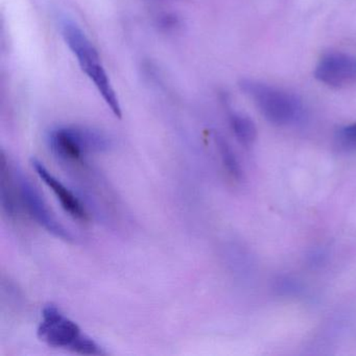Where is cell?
<instances>
[{
  "instance_id": "52a82bcc",
  "label": "cell",
  "mask_w": 356,
  "mask_h": 356,
  "mask_svg": "<svg viewBox=\"0 0 356 356\" xmlns=\"http://www.w3.org/2000/svg\"><path fill=\"white\" fill-rule=\"evenodd\" d=\"M33 168L38 175L39 178L45 183L47 187L55 193L58 201L61 204L62 208L72 218L79 220H88V212L83 205L79 197L65 186L61 181L58 180L49 170L45 168L42 162L33 158L31 160Z\"/></svg>"
},
{
  "instance_id": "6da1fadb",
  "label": "cell",
  "mask_w": 356,
  "mask_h": 356,
  "mask_svg": "<svg viewBox=\"0 0 356 356\" xmlns=\"http://www.w3.org/2000/svg\"><path fill=\"white\" fill-rule=\"evenodd\" d=\"M61 32L66 44L76 58V61L83 72L90 79L114 115L122 118L120 99L112 86L109 76L102 64L99 51L93 43L89 40L85 33L70 20L62 22Z\"/></svg>"
},
{
  "instance_id": "30bf717a",
  "label": "cell",
  "mask_w": 356,
  "mask_h": 356,
  "mask_svg": "<svg viewBox=\"0 0 356 356\" xmlns=\"http://www.w3.org/2000/svg\"><path fill=\"white\" fill-rule=\"evenodd\" d=\"M337 143L343 151L356 152V122L337 131Z\"/></svg>"
},
{
  "instance_id": "8992f818",
  "label": "cell",
  "mask_w": 356,
  "mask_h": 356,
  "mask_svg": "<svg viewBox=\"0 0 356 356\" xmlns=\"http://www.w3.org/2000/svg\"><path fill=\"white\" fill-rule=\"evenodd\" d=\"M314 76L323 84L343 87L356 80V57L343 53L325 55L316 65Z\"/></svg>"
},
{
  "instance_id": "277c9868",
  "label": "cell",
  "mask_w": 356,
  "mask_h": 356,
  "mask_svg": "<svg viewBox=\"0 0 356 356\" xmlns=\"http://www.w3.org/2000/svg\"><path fill=\"white\" fill-rule=\"evenodd\" d=\"M37 333L39 339L51 347L64 348L72 351L84 335L79 325L64 316L53 304L43 308L42 321Z\"/></svg>"
},
{
  "instance_id": "3957f363",
  "label": "cell",
  "mask_w": 356,
  "mask_h": 356,
  "mask_svg": "<svg viewBox=\"0 0 356 356\" xmlns=\"http://www.w3.org/2000/svg\"><path fill=\"white\" fill-rule=\"evenodd\" d=\"M239 86L272 124L287 126L301 118L302 105L295 95L253 80H243Z\"/></svg>"
},
{
  "instance_id": "7a4b0ae2",
  "label": "cell",
  "mask_w": 356,
  "mask_h": 356,
  "mask_svg": "<svg viewBox=\"0 0 356 356\" xmlns=\"http://www.w3.org/2000/svg\"><path fill=\"white\" fill-rule=\"evenodd\" d=\"M49 149L64 161H80L90 154L105 153L110 139L101 131L86 127L68 126L53 129L47 136Z\"/></svg>"
},
{
  "instance_id": "9c48e42d",
  "label": "cell",
  "mask_w": 356,
  "mask_h": 356,
  "mask_svg": "<svg viewBox=\"0 0 356 356\" xmlns=\"http://www.w3.org/2000/svg\"><path fill=\"white\" fill-rule=\"evenodd\" d=\"M216 141L220 158H222V164H224L227 172L232 178L241 180V177H243V170H241V165H239V162L237 161L234 152L232 151L230 145L222 137L216 136Z\"/></svg>"
},
{
  "instance_id": "ba28073f",
  "label": "cell",
  "mask_w": 356,
  "mask_h": 356,
  "mask_svg": "<svg viewBox=\"0 0 356 356\" xmlns=\"http://www.w3.org/2000/svg\"><path fill=\"white\" fill-rule=\"evenodd\" d=\"M229 120L236 138L245 147L253 145L257 136L255 124L247 116L235 112L229 114Z\"/></svg>"
},
{
  "instance_id": "5b68a950",
  "label": "cell",
  "mask_w": 356,
  "mask_h": 356,
  "mask_svg": "<svg viewBox=\"0 0 356 356\" xmlns=\"http://www.w3.org/2000/svg\"><path fill=\"white\" fill-rule=\"evenodd\" d=\"M16 181H17L18 188H19L18 191H19L22 203L26 206L30 216L47 232L57 238L65 241H74L72 233L54 216L53 212L45 203L44 199L41 197L40 193L37 191L31 181L22 174H18L16 176Z\"/></svg>"
}]
</instances>
